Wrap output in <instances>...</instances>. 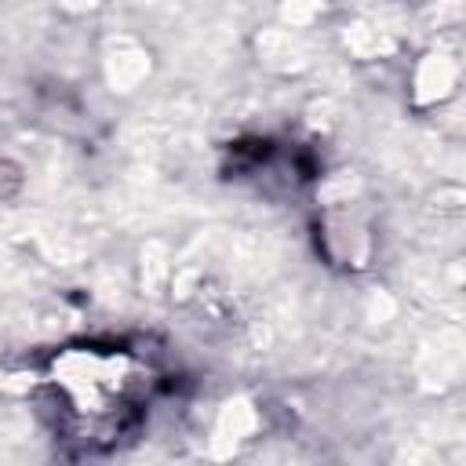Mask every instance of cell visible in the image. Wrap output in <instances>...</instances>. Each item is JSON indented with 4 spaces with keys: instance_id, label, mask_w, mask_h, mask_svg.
Listing matches in <instances>:
<instances>
[{
    "instance_id": "6da1fadb",
    "label": "cell",
    "mask_w": 466,
    "mask_h": 466,
    "mask_svg": "<svg viewBox=\"0 0 466 466\" xmlns=\"http://www.w3.org/2000/svg\"><path fill=\"white\" fill-rule=\"evenodd\" d=\"M149 397L146 364L113 346H76L47 371V404L58 433L84 448L113 444L127 433Z\"/></svg>"
}]
</instances>
